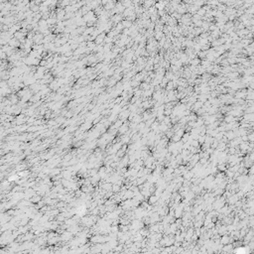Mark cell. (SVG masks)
Here are the masks:
<instances>
[{
	"label": "cell",
	"mask_w": 254,
	"mask_h": 254,
	"mask_svg": "<svg viewBox=\"0 0 254 254\" xmlns=\"http://www.w3.org/2000/svg\"><path fill=\"white\" fill-rule=\"evenodd\" d=\"M8 45H9L11 48H13V49L21 47V43H20V41H19V40H17V39H15V38L11 39V40H10V42L8 43Z\"/></svg>",
	"instance_id": "1"
},
{
	"label": "cell",
	"mask_w": 254,
	"mask_h": 254,
	"mask_svg": "<svg viewBox=\"0 0 254 254\" xmlns=\"http://www.w3.org/2000/svg\"><path fill=\"white\" fill-rule=\"evenodd\" d=\"M225 137L228 139V141H232V140H234L236 138V136H235V134H234V132L232 130L231 131H226Z\"/></svg>",
	"instance_id": "3"
},
{
	"label": "cell",
	"mask_w": 254,
	"mask_h": 254,
	"mask_svg": "<svg viewBox=\"0 0 254 254\" xmlns=\"http://www.w3.org/2000/svg\"><path fill=\"white\" fill-rule=\"evenodd\" d=\"M197 14H198L199 16H201V17H203V16H205V14H206V11L201 7V8H199L198 10V13Z\"/></svg>",
	"instance_id": "10"
},
{
	"label": "cell",
	"mask_w": 254,
	"mask_h": 254,
	"mask_svg": "<svg viewBox=\"0 0 254 254\" xmlns=\"http://www.w3.org/2000/svg\"><path fill=\"white\" fill-rule=\"evenodd\" d=\"M159 199L160 198H158L157 196H155V195H151L149 198H148V202H149V204L150 205H155V204H157L158 203V201H159Z\"/></svg>",
	"instance_id": "2"
},
{
	"label": "cell",
	"mask_w": 254,
	"mask_h": 254,
	"mask_svg": "<svg viewBox=\"0 0 254 254\" xmlns=\"http://www.w3.org/2000/svg\"><path fill=\"white\" fill-rule=\"evenodd\" d=\"M223 121H224L225 123H231V122L236 121V120H235V117H233L232 115H226V116H224V118H223Z\"/></svg>",
	"instance_id": "7"
},
{
	"label": "cell",
	"mask_w": 254,
	"mask_h": 254,
	"mask_svg": "<svg viewBox=\"0 0 254 254\" xmlns=\"http://www.w3.org/2000/svg\"><path fill=\"white\" fill-rule=\"evenodd\" d=\"M205 137H206V135H199L198 141L200 145H202V144H204V143H205Z\"/></svg>",
	"instance_id": "9"
},
{
	"label": "cell",
	"mask_w": 254,
	"mask_h": 254,
	"mask_svg": "<svg viewBox=\"0 0 254 254\" xmlns=\"http://www.w3.org/2000/svg\"><path fill=\"white\" fill-rule=\"evenodd\" d=\"M122 25H123V27L124 29H130L132 26H133V22H131V21H128V20H126V19H124L122 22Z\"/></svg>",
	"instance_id": "4"
},
{
	"label": "cell",
	"mask_w": 254,
	"mask_h": 254,
	"mask_svg": "<svg viewBox=\"0 0 254 254\" xmlns=\"http://www.w3.org/2000/svg\"><path fill=\"white\" fill-rule=\"evenodd\" d=\"M41 200H42V196H39V195H35L33 198L30 199V201L32 203H39Z\"/></svg>",
	"instance_id": "5"
},
{
	"label": "cell",
	"mask_w": 254,
	"mask_h": 254,
	"mask_svg": "<svg viewBox=\"0 0 254 254\" xmlns=\"http://www.w3.org/2000/svg\"><path fill=\"white\" fill-rule=\"evenodd\" d=\"M112 192H114V193L120 192V186L118 184H113L112 185Z\"/></svg>",
	"instance_id": "8"
},
{
	"label": "cell",
	"mask_w": 254,
	"mask_h": 254,
	"mask_svg": "<svg viewBox=\"0 0 254 254\" xmlns=\"http://www.w3.org/2000/svg\"><path fill=\"white\" fill-rule=\"evenodd\" d=\"M192 66H195V67H198V66H200V64H201V60L199 59V58H196V59H194V60H192L191 61V63H190Z\"/></svg>",
	"instance_id": "6"
}]
</instances>
